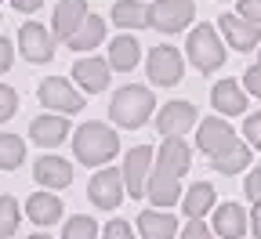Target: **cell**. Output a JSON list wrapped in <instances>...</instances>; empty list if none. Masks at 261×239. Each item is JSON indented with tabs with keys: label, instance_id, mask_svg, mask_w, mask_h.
Wrapping results in <instances>:
<instances>
[{
	"label": "cell",
	"instance_id": "obj_1",
	"mask_svg": "<svg viewBox=\"0 0 261 239\" xmlns=\"http://www.w3.org/2000/svg\"><path fill=\"white\" fill-rule=\"evenodd\" d=\"M73 152L87 167H102V163H109L120 152V134L113 127H106V123H94L91 120V123H84L73 134Z\"/></svg>",
	"mask_w": 261,
	"mask_h": 239
},
{
	"label": "cell",
	"instance_id": "obj_2",
	"mask_svg": "<svg viewBox=\"0 0 261 239\" xmlns=\"http://www.w3.org/2000/svg\"><path fill=\"white\" fill-rule=\"evenodd\" d=\"M152 105H156V98L149 87H138V84H127L113 94V105H109V116L113 123L120 127H142L149 116H152Z\"/></svg>",
	"mask_w": 261,
	"mask_h": 239
},
{
	"label": "cell",
	"instance_id": "obj_3",
	"mask_svg": "<svg viewBox=\"0 0 261 239\" xmlns=\"http://www.w3.org/2000/svg\"><path fill=\"white\" fill-rule=\"evenodd\" d=\"M189 58L200 73H214L225 65V44L218 40V29L214 25H196L189 33Z\"/></svg>",
	"mask_w": 261,
	"mask_h": 239
},
{
	"label": "cell",
	"instance_id": "obj_4",
	"mask_svg": "<svg viewBox=\"0 0 261 239\" xmlns=\"http://www.w3.org/2000/svg\"><path fill=\"white\" fill-rule=\"evenodd\" d=\"M37 94H40V105L55 109L58 116H69V113H80V109H84L80 91H76L69 80H62V76H47Z\"/></svg>",
	"mask_w": 261,
	"mask_h": 239
},
{
	"label": "cell",
	"instance_id": "obj_5",
	"mask_svg": "<svg viewBox=\"0 0 261 239\" xmlns=\"http://www.w3.org/2000/svg\"><path fill=\"white\" fill-rule=\"evenodd\" d=\"M192 18H196L192 0H156V4L149 8V25L160 29V33H178Z\"/></svg>",
	"mask_w": 261,
	"mask_h": 239
},
{
	"label": "cell",
	"instance_id": "obj_6",
	"mask_svg": "<svg viewBox=\"0 0 261 239\" xmlns=\"http://www.w3.org/2000/svg\"><path fill=\"white\" fill-rule=\"evenodd\" d=\"M181 73H185V62H181V55L174 47L160 44V47L149 51V80L156 87H174L181 80Z\"/></svg>",
	"mask_w": 261,
	"mask_h": 239
},
{
	"label": "cell",
	"instance_id": "obj_7",
	"mask_svg": "<svg viewBox=\"0 0 261 239\" xmlns=\"http://www.w3.org/2000/svg\"><path fill=\"white\" fill-rule=\"evenodd\" d=\"M149 167H152V149L149 145H135L127 156H123V189L127 196H145V181H149Z\"/></svg>",
	"mask_w": 261,
	"mask_h": 239
},
{
	"label": "cell",
	"instance_id": "obj_8",
	"mask_svg": "<svg viewBox=\"0 0 261 239\" xmlns=\"http://www.w3.org/2000/svg\"><path fill=\"white\" fill-rule=\"evenodd\" d=\"M123 174L120 170H98V174L91 178V185H87V196H91V203L94 207H102V210H116L120 207V199H123Z\"/></svg>",
	"mask_w": 261,
	"mask_h": 239
},
{
	"label": "cell",
	"instance_id": "obj_9",
	"mask_svg": "<svg viewBox=\"0 0 261 239\" xmlns=\"http://www.w3.org/2000/svg\"><path fill=\"white\" fill-rule=\"evenodd\" d=\"M18 47H22V58H29V62H51V55H55V37L40 25V22H25L22 29H18Z\"/></svg>",
	"mask_w": 261,
	"mask_h": 239
},
{
	"label": "cell",
	"instance_id": "obj_10",
	"mask_svg": "<svg viewBox=\"0 0 261 239\" xmlns=\"http://www.w3.org/2000/svg\"><path fill=\"white\" fill-rule=\"evenodd\" d=\"M192 123H196V105H189V101H167L156 116V130L163 138H181Z\"/></svg>",
	"mask_w": 261,
	"mask_h": 239
},
{
	"label": "cell",
	"instance_id": "obj_11",
	"mask_svg": "<svg viewBox=\"0 0 261 239\" xmlns=\"http://www.w3.org/2000/svg\"><path fill=\"white\" fill-rule=\"evenodd\" d=\"M84 22H87V4H84V0H58V4H55V22H51V33H55L58 40L69 44Z\"/></svg>",
	"mask_w": 261,
	"mask_h": 239
},
{
	"label": "cell",
	"instance_id": "obj_12",
	"mask_svg": "<svg viewBox=\"0 0 261 239\" xmlns=\"http://www.w3.org/2000/svg\"><path fill=\"white\" fill-rule=\"evenodd\" d=\"M236 142V130L228 127L225 120H218V116H211V120H203L200 123V134H196V145H200L207 156H218V152H225L228 145Z\"/></svg>",
	"mask_w": 261,
	"mask_h": 239
},
{
	"label": "cell",
	"instance_id": "obj_13",
	"mask_svg": "<svg viewBox=\"0 0 261 239\" xmlns=\"http://www.w3.org/2000/svg\"><path fill=\"white\" fill-rule=\"evenodd\" d=\"M221 33H225L228 47H236V51H254L261 44V25H250L240 15H221Z\"/></svg>",
	"mask_w": 261,
	"mask_h": 239
},
{
	"label": "cell",
	"instance_id": "obj_14",
	"mask_svg": "<svg viewBox=\"0 0 261 239\" xmlns=\"http://www.w3.org/2000/svg\"><path fill=\"white\" fill-rule=\"evenodd\" d=\"M192 163V152L181 138H163L160 152H156V170H163V174H171V178H181L185 170Z\"/></svg>",
	"mask_w": 261,
	"mask_h": 239
},
{
	"label": "cell",
	"instance_id": "obj_15",
	"mask_svg": "<svg viewBox=\"0 0 261 239\" xmlns=\"http://www.w3.org/2000/svg\"><path fill=\"white\" fill-rule=\"evenodd\" d=\"M33 174L44 189H65L73 181V163H65L62 156H40L33 163Z\"/></svg>",
	"mask_w": 261,
	"mask_h": 239
},
{
	"label": "cell",
	"instance_id": "obj_16",
	"mask_svg": "<svg viewBox=\"0 0 261 239\" xmlns=\"http://www.w3.org/2000/svg\"><path fill=\"white\" fill-rule=\"evenodd\" d=\"M73 76H76V84H80L84 91L98 94V91L109 87V62H106V58H80V62L73 65Z\"/></svg>",
	"mask_w": 261,
	"mask_h": 239
},
{
	"label": "cell",
	"instance_id": "obj_17",
	"mask_svg": "<svg viewBox=\"0 0 261 239\" xmlns=\"http://www.w3.org/2000/svg\"><path fill=\"white\" fill-rule=\"evenodd\" d=\"M247 232V210L240 203H221L214 210V235L218 239H240Z\"/></svg>",
	"mask_w": 261,
	"mask_h": 239
},
{
	"label": "cell",
	"instance_id": "obj_18",
	"mask_svg": "<svg viewBox=\"0 0 261 239\" xmlns=\"http://www.w3.org/2000/svg\"><path fill=\"white\" fill-rule=\"evenodd\" d=\"M211 101H214V109L225 113V116H240L247 109V94L236 80H218L214 91H211Z\"/></svg>",
	"mask_w": 261,
	"mask_h": 239
},
{
	"label": "cell",
	"instance_id": "obj_19",
	"mask_svg": "<svg viewBox=\"0 0 261 239\" xmlns=\"http://www.w3.org/2000/svg\"><path fill=\"white\" fill-rule=\"evenodd\" d=\"M29 134L37 145H62L65 134H69V120L65 116H37L29 123Z\"/></svg>",
	"mask_w": 261,
	"mask_h": 239
},
{
	"label": "cell",
	"instance_id": "obj_20",
	"mask_svg": "<svg viewBox=\"0 0 261 239\" xmlns=\"http://www.w3.org/2000/svg\"><path fill=\"white\" fill-rule=\"evenodd\" d=\"M25 214H29V221H37V225H55L62 218V199L55 192H33L25 199Z\"/></svg>",
	"mask_w": 261,
	"mask_h": 239
},
{
	"label": "cell",
	"instance_id": "obj_21",
	"mask_svg": "<svg viewBox=\"0 0 261 239\" xmlns=\"http://www.w3.org/2000/svg\"><path fill=\"white\" fill-rule=\"evenodd\" d=\"M145 196L156 203V207H171V203H178V196H181V185H178V178L163 174V170H152L149 181H145Z\"/></svg>",
	"mask_w": 261,
	"mask_h": 239
},
{
	"label": "cell",
	"instance_id": "obj_22",
	"mask_svg": "<svg viewBox=\"0 0 261 239\" xmlns=\"http://www.w3.org/2000/svg\"><path fill=\"white\" fill-rule=\"evenodd\" d=\"M138 232H142V239H174L178 221L167 210H145V214H138Z\"/></svg>",
	"mask_w": 261,
	"mask_h": 239
},
{
	"label": "cell",
	"instance_id": "obj_23",
	"mask_svg": "<svg viewBox=\"0 0 261 239\" xmlns=\"http://www.w3.org/2000/svg\"><path fill=\"white\" fill-rule=\"evenodd\" d=\"M138 40L135 37H116L109 44V69H120V73H130L138 65Z\"/></svg>",
	"mask_w": 261,
	"mask_h": 239
},
{
	"label": "cell",
	"instance_id": "obj_24",
	"mask_svg": "<svg viewBox=\"0 0 261 239\" xmlns=\"http://www.w3.org/2000/svg\"><path fill=\"white\" fill-rule=\"evenodd\" d=\"M181 207H185V214L192 218V221H200L211 207H214V185H207V181H196L185 196H181Z\"/></svg>",
	"mask_w": 261,
	"mask_h": 239
},
{
	"label": "cell",
	"instance_id": "obj_25",
	"mask_svg": "<svg viewBox=\"0 0 261 239\" xmlns=\"http://www.w3.org/2000/svg\"><path fill=\"white\" fill-rule=\"evenodd\" d=\"M211 163H214V170L218 174H240V170L250 163V145H243V142H232L225 152H218V156H211Z\"/></svg>",
	"mask_w": 261,
	"mask_h": 239
},
{
	"label": "cell",
	"instance_id": "obj_26",
	"mask_svg": "<svg viewBox=\"0 0 261 239\" xmlns=\"http://www.w3.org/2000/svg\"><path fill=\"white\" fill-rule=\"evenodd\" d=\"M113 22L123 29H142L149 25V8L138 4V0H116L113 4Z\"/></svg>",
	"mask_w": 261,
	"mask_h": 239
},
{
	"label": "cell",
	"instance_id": "obj_27",
	"mask_svg": "<svg viewBox=\"0 0 261 239\" xmlns=\"http://www.w3.org/2000/svg\"><path fill=\"white\" fill-rule=\"evenodd\" d=\"M102 37H106V22L98 18V15H87V22L76 29V37L69 40V47L73 51H91V47L102 44Z\"/></svg>",
	"mask_w": 261,
	"mask_h": 239
},
{
	"label": "cell",
	"instance_id": "obj_28",
	"mask_svg": "<svg viewBox=\"0 0 261 239\" xmlns=\"http://www.w3.org/2000/svg\"><path fill=\"white\" fill-rule=\"evenodd\" d=\"M22 160H25V142L18 134H0V167L15 170V167H22Z\"/></svg>",
	"mask_w": 261,
	"mask_h": 239
},
{
	"label": "cell",
	"instance_id": "obj_29",
	"mask_svg": "<svg viewBox=\"0 0 261 239\" xmlns=\"http://www.w3.org/2000/svg\"><path fill=\"white\" fill-rule=\"evenodd\" d=\"M62 239H98V225H94L87 214H76V218H69V221H65Z\"/></svg>",
	"mask_w": 261,
	"mask_h": 239
},
{
	"label": "cell",
	"instance_id": "obj_30",
	"mask_svg": "<svg viewBox=\"0 0 261 239\" xmlns=\"http://www.w3.org/2000/svg\"><path fill=\"white\" fill-rule=\"evenodd\" d=\"M15 228H18V203L11 196H0V239L15 235Z\"/></svg>",
	"mask_w": 261,
	"mask_h": 239
},
{
	"label": "cell",
	"instance_id": "obj_31",
	"mask_svg": "<svg viewBox=\"0 0 261 239\" xmlns=\"http://www.w3.org/2000/svg\"><path fill=\"white\" fill-rule=\"evenodd\" d=\"M15 109H18V94H15V87L0 84V123L11 120V116H15Z\"/></svg>",
	"mask_w": 261,
	"mask_h": 239
},
{
	"label": "cell",
	"instance_id": "obj_32",
	"mask_svg": "<svg viewBox=\"0 0 261 239\" xmlns=\"http://www.w3.org/2000/svg\"><path fill=\"white\" fill-rule=\"evenodd\" d=\"M243 134H247V145L261 149V113L247 116V123H243Z\"/></svg>",
	"mask_w": 261,
	"mask_h": 239
},
{
	"label": "cell",
	"instance_id": "obj_33",
	"mask_svg": "<svg viewBox=\"0 0 261 239\" xmlns=\"http://www.w3.org/2000/svg\"><path fill=\"white\" fill-rule=\"evenodd\" d=\"M240 18H247L250 25H261V0H240Z\"/></svg>",
	"mask_w": 261,
	"mask_h": 239
},
{
	"label": "cell",
	"instance_id": "obj_34",
	"mask_svg": "<svg viewBox=\"0 0 261 239\" xmlns=\"http://www.w3.org/2000/svg\"><path fill=\"white\" fill-rule=\"evenodd\" d=\"M247 196H250L254 207H261V167H254L247 174Z\"/></svg>",
	"mask_w": 261,
	"mask_h": 239
},
{
	"label": "cell",
	"instance_id": "obj_35",
	"mask_svg": "<svg viewBox=\"0 0 261 239\" xmlns=\"http://www.w3.org/2000/svg\"><path fill=\"white\" fill-rule=\"evenodd\" d=\"M243 84H247V91H250L254 98H261V62H254L250 69L243 73Z\"/></svg>",
	"mask_w": 261,
	"mask_h": 239
},
{
	"label": "cell",
	"instance_id": "obj_36",
	"mask_svg": "<svg viewBox=\"0 0 261 239\" xmlns=\"http://www.w3.org/2000/svg\"><path fill=\"white\" fill-rule=\"evenodd\" d=\"M181 239H218V235H214L203 221H189V225H185V232H181Z\"/></svg>",
	"mask_w": 261,
	"mask_h": 239
},
{
	"label": "cell",
	"instance_id": "obj_37",
	"mask_svg": "<svg viewBox=\"0 0 261 239\" xmlns=\"http://www.w3.org/2000/svg\"><path fill=\"white\" fill-rule=\"evenodd\" d=\"M102 239H135V232H130V225H127V221H109Z\"/></svg>",
	"mask_w": 261,
	"mask_h": 239
},
{
	"label": "cell",
	"instance_id": "obj_38",
	"mask_svg": "<svg viewBox=\"0 0 261 239\" xmlns=\"http://www.w3.org/2000/svg\"><path fill=\"white\" fill-rule=\"evenodd\" d=\"M11 62H15V47L8 37H0V73H8L11 69Z\"/></svg>",
	"mask_w": 261,
	"mask_h": 239
},
{
	"label": "cell",
	"instance_id": "obj_39",
	"mask_svg": "<svg viewBox=\"0 0 261 239\" xmlns=\"http://www.w3.org/2000/svg\"><path fill=\"white\" fill-rule=\"evenodd\" d=\"M11 4H15V11L33 15V11H40V8H44V0H11Z\"/></svg>",
	"mask_w": 261,
	"mask_h": 239
},
{
	"label": "cell",
	"instance_id": "obj_40",
	"mask_svg": "<svg viewBox=\"0 0 261 239\" xmlns=\"http://www.w3.org/2000/svg\"><path fill=\"white\" fill-rule=\"evenodd\" d=\"M250 225H254V235L261 239V207H254V218H250Z\"/></svg>",
	"mask_w": 261,
	"mask_h": 239
},
{
	"label": "cell",
	"instance_id": "obj_41",
	"mask_svg": "<svg viewBox=\"0 0 261 239\" xmlns=\"http://www.w3.org/2000/svg\"><path fill=\"white\" fill-rule=\"evenodd\" d=\"M29 239H51V235H44V232H37V235H29Z\"/></svg>",
	"mask_w": 261,
	"mask_h": 239
},
{
	"label": "cell",
	"instance_id": "obj_42",
	"mask_svg": "<svg viewBox=\"0 0 261 239\" xmlns=\"http://www.w3.org/2000/svg\"><path fill=\"white\" fill-rule=\"evenodd\" d=\"M257 62H261V58H257Z\"/></svg>",
	"mask_w": 261,
	"mask_h": 239
}]
</instances>
